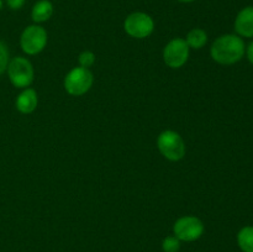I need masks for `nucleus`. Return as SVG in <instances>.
<instances>
[{
    "label": "nucleus",
    "mask_w": 253,
    "mask_h": 252,
    "mask_svg": "<svg viewBox=\"0 0 253 252\" xmlns=\"http://www.w3.org/2000/svg\"><path fill=\"white\" fill-rule=\"evenodd\" d=\"M245 42L237 35H222L212 43L210 53L212 59L220 64H234L245 54Z\"/></svg>",
    "instance_id": "nucleus-1"
},
{
    "label": "nucleus",
    "mask_w": 253,
    "mask_h": 252,
    "mask_svg": "<svg viewBox=\"0 0 253 252\" xmlns=\"http://www.w3.org/2000/svg\"><path fill=\"white\" fill-rule=\"evenodd\" d=\"M157 146L160 152L169 161H179L185 155V143L182 136L172 130H166L158 136Z\"/></svg>",
    "instance_id": "nucleus-2"
},
{
    "label": "nucleus",
    "mask_w": 253,
    "mask_h": 252,
    "mask_svg": "<svg viewBox=\"0 0 253 252\" xmlns=\"http://www.w3.org/2000/svg\"><path fill=\"white\" fill-rule=\"evenodd\" d=\"M7 76L16 88H27L34 81V67L24 57H14L7 64Z\"/></svg>",
    "instance_id": "nucleus-3"
},
{
    "label": "nucleus",
    "mask_w": 253,
    "mask_h": 252,
    "mask_svg": "<svg viewBox=\"0 0 253 252\" xmlns=\"http://www.w3.org/2000/svg\"><path fill=\"white\" fill-rule=\"evenodd\" d=\"M93 82V74L88 68L76 67L64 78V89L71 95H83L91 88Z\"/></svg>",
    "instance_id": "nucleus-4"
},
{
    "label": "nucleus",
    "mask_w": 253,
    "mask_h": 252,
    "mask_svg": "<svg viewBox=\"0 0 253 252\" xmlns=\"http://www.w3.org/2000/svg\"><path fill=\"white\" fill-rule=\"evenodd\" d=\"M173 232L180 241L192 242L200 239L204 234V224L197 216H183L174 222Z\"/></svg>",
    "instance_id": "nucleus-5"
},
{
    "label": "nucleus",
    "mask_w": 253,
    "mask_h": 252,
    "mask_svg": "<svg viewBox=\"0 0 253 252\" xmlns=\"http://www.w3.org/2000/svg\"><path fill=\"white\" fill-rule=\"evenodd\" d=\"M20 44L25 53L37 54L46 47L47 44V32L43 27L39 25L27 26L22 31L20 37Z\"/></svg>",
    "instance_id": "nucleus-6"
},
{
    "label": "nucleus",
    "mask_w": 253,
    "mask_h": 252,
    "mask_svg": "<svg viewBox=\"0 0 253 252\" xmlns=\"http://www.w3.org/2000/svg\"><path fill=\"white\" fill-rule=\"evenodd\" d=\"M126 34L135 39H146L155 30V22L150 15L145 12H132L124 22Z\"/></svg>",
    "instance_id": "nucleus-7"
},
{
    "label": "nucleus",
    "mask_w": 253,
    "mask_h": 252,
    "mask_svg": "<svg viewBox=\"0 0 253 252\" xmlns=\"http://www.w3.org/2000/svg\"><path fill=\"white\" fill-rule=\"evenodd\" d=\"M189 57V46L185 40L173 39L163 49V59L170 68H180L185 64Z\"/></svg>",
    "instance_id": "nucleus-8"
},
{
    "label": "nucleus",
    "mask_w": 253,
    "mask_h": 252,
    "mask_svg": "<svg viewBox=\"0 0 253 252\" xmlns=\"http://www.w3.org/2000/svg\"><path fill=\"white\" fill-rule=\"evenodd\" d=\"M235 31L239 36L253 37V6H247L237 14Z\"/></svg>",
    "instance_id": "nucleus-9"
},
{
    "label": "nucleus",
    "mask_w": 253,
    "mask_h": 252,
    "mask_svg": "<svg viewBox=\"0 0 253 252\" xmlns=\"http://www.w3.org/2000/svg\"><path fill=\"white\" fill-rule=\"evenodd\" d=\"M39 98L35 89L26 88L19 94L16 99V109L22 114H31L37 108Z\"/></svg>",
    "instance_id": "nucleus-10"
},
{
    "label": "nucleus",
    "mask_w": 253,
    "mask_h": 252,
    "mask_svg": "<svg viewBox=\"0 0 253 252\" xmlns=\"http://www.w3.org/2000/svg\"><path fill=\"white\" fill-rule=\"evenodd\" d=\"M53 14V5L48 0H40L32 7L31 16L35 22H44Z\"/></svg>",
    "instance_id": "nucleus-11"
},
{
    "label": "nucleus",
    "mask_w": 253,
    "mask_h": 252,
    "mask_svg": "<svg viewBox=\"0 0 253 252\" xmlns=\"http://www.w3.org/2000/svg\"><path fill=\"white\" fill-rule=\"evenodd\" d=\"M237 244L244 252H253V226H245L240 230Z\"/></svg>",
    "instance_id": "nucleus-12"
},
{
    "label": "nucleus",
    "mask_w": 253,
    "mask_h": 252,
    "mask_svg": "<svg viewBox=\"0 0 253 252\" xmlns=\"http://www.w3.org/2000/svg\"><path fill=\"white\" fill-rule=\"evenodd\" d=\"M208 41V35L204 30L202 29H193L192 31H189L188 34L187 40L185 42L188 43L189 48H194V49H200L202 47L205 46Z\"/></svg>",
    "instance_id": "nucleus-13"
},
{
    "label": "nucleus",
    "mask_w": 253,
    "mask_h": 252,
    "mask_svg": "<svg viewBox=\"0 0 253 252\" xmlns=\"http://www.w3.org/2000/svg\"><path fill=\"white\" fill-rule=\"evenodd\" d=\"M162 250L163 252H178L180 250V240L174 235L167 236L162 241Z\"/></svg>",
    "instance_id": "nucleus-14"
},
{
    "label": "nucleus",
    "mask_w": 253,
    "mask_h": 252,
    "mask_svg": "<svg viewBox=\"0 0 253 252\" xmlns=\"http://www.w3.org/2000/svg\"><path fill=\"white\" fill-rule=\"evenodd\" d=\"M9 62V49H7L6 44L4 42L0 41V76L7 69Z\"/></svg>",
    "instance_id": "nucleus-15"
},
{
    "label": "nucleus",
    "mask_w": 253,
    "mask_h": 252,
    "mask_svg": "<svg viewBox=\"0 0 253 252\" xmlns=\"http://www.w3.org/2000/svg\"><path fill=\"white\" fill-rule=\"evenodd\" d=\"M78 62L79 64H81V67H83V68H89V67L93 66L94 62H95V54L90 51L82 52V53L79 54Z\"/></svg>",
    "instance_id": "nucleus-16"
},
{
    "label": "nucleus",
    "mask_w": 253,
    "mask_h": 252,
    "mask_svg": "<svg viewBox=\"0 0 253 252\" xmlns=\"http://www.w3.org/2000/svg\"><path fill=\"white\" fill-rule=\"evenodd\" d=\"M6 4L10 9L12 10H19L24 6L25 0H6Z\"/></svg>",
    "instance_id": "nucleus-17"
},
{
    "label": "nucleus",
    "mask_w": 253,
    "mask_h": 252,
    "mask_svg": "<svg viewBox=\"0 0 253 252\" xmlns=\"http://www.w3.org/2000/svg\"><path fill=\"white\" fill-rule=\"evenodd\" d=\"M246 53H247V58H249V61L253 64V41L249 44V46H247Z\"/></svg>",
    "instance_id": "nucleus-18"
},
{
    "label": "nucleus",
    "mask_w": 253,
    "mask_h": 252,
    "mask_svg": "<svg viewBox=\"0 0 253 252\" xmlns=\"http://www.w3.org/2000/svg\"><path fill=\"white\" fill-rule=\"evenodd\" d=\"M178 1H180V2H192V1H194V0H178Z\"/></svg>",
    "instance_id": "nucleus-19"
},
{
    "label": "nucleus",
    "mask_w": 253,
    "mask_h": 252,
    "mask_svg": "<svg viewBox=\"0 0 253 252\" xmlns=\"http://www.w3.org/2000/svg\"><path fill=\"white\" fill-rule=\"evenodd\" d=\"M2 9V0H0V10Z\"/></svg>",
    "instance_id": "nucleus-20"
}]
</instances>
